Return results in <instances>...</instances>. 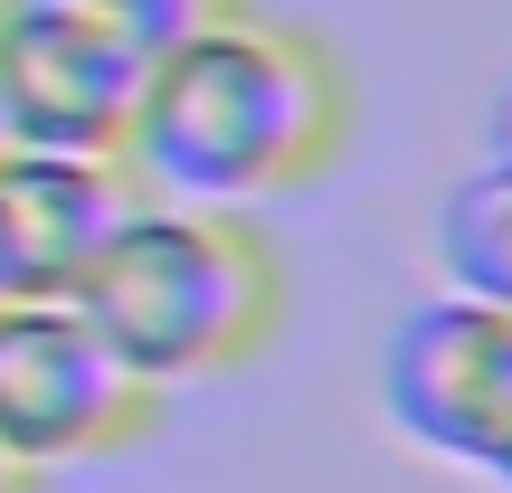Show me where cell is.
Returning <instances> with one entry per match:
<instances>
[{
    "instance_id": "4fadbf2b",
    "label": "cell",
    "mask_w": 512,
    "mask_h": 493,
    "mask_svg": "<svg viewBox=\"0 0 512 493\" xmlns=\"http://www.w3.org/2000/svg\"><path fill=\"white\" fill-rule=\"evenodd\" d=\"M0 10H10V0H0Z\"/></svg>"
},
{
    "instance_id": "5b68a950",
    "label": "cell",
    "mask_w": 512,
    "mask_h": 493,
    "mask_svg": "<svg viewBox=\"0 0 512 493\" xmlns=\"http://www.w3.org/2000/svg\"><path fill=\"white\" fill-rule=\"evenodd\" d=\"M133 105H143V57L95 38L86 19L48 0L0 10V143L10 152H105L124 162Z\"/></svg>"
},
{
    "instance_id": "9c48e42d",
    "label": "cell",
    "mask_w": 512,
    "mask_h": 493,
    "mask_svg": "<svg viewBox=\"0 0 512 493\" xmlns=\"http://www.w3.org/2000/svg\"><path fill=\"white\" fill-rule=\"evenodd\" d=\"M484 152H494V162H512V86H503V105H494V133H484Z\"/></svg>"
},
{
    "instance_id": "7c38bea8",
    "label": "cell",
    "mask_w": 512,
    "mask_h": 493,
    "mask_svg": "<svg viewBox=\"0 0 512 493\" xmlns=\"http://www.w3.org/2000/svg\"><path fill=\"white\" fill-rule=\"evenodd\" d=\"M484 484H503V493H512V456H503V465H494V475H484Z\"/></svg>"
},
{
    "instance_id": "8992f818",
    "label": "cell",
    "mask_w": 512,
    "mask_h": 493,
    "mask_svg": "<svg viewBox=\"0 0 512 493\" xmlns=\"http://www.w3.org/2000/svg\"><path fill=\"white\" fill-rule=\"evenodd\" d=\"M143 200L133 162L105 152H10L0 143V238H10L19 294H67L95 266V247Z\"/></svg>"
},
{
    "instance_id": "30bf717a",
    "label": "cell",
    "mask_w": 512,
    "mask_h": 493,
    "mask_svg": "<svg viewBox=\"0 0 512 493\" xmlns=\"http://www.w3.org/2000/svg\"><path fill=\"white\" fill-rule=\"evenodd\" d=\"M0 493H38V475H29V465H10V456H0Z\"/></svg>"
},
{
    "instance_id": "6da1fadb",
    "label": "cell",
    "mask_w": 512,
    "mask_h": 493,
    "mask_svg": "<svg viewBox=\"0 0 512 493\" xmlns=\"http://www.w3.org/2000/svg\"><path fill=\"white\" fill-rule=\"evenodd\" d=\"M351 143V67L304 19L247 10L209 19L171 57L143 67L124 162L152 200L200 209H266L285 190H313Z\"/></svg>"
},
{
    "instance_id": "ba28073f",
    "label": "cell",
    "mask_w": 512,
    "mask_h": 493,
    "mask_svg": "<svg viewBox=\"0 0 512 493\" xmlns=\"http://www.w3.org/2000/svg\"><path fill=\"white\" fill-rule=\"evenodd\" d=\"M48 10H67V19H86L95 38H114L124 57H171L181 38H200L209 19H228V10H247V0H48Z\"/></svg>"
},
{
    "instance_id": "52a82bcc",
    "label": "cell",
    "mask_w": 512,
    "mask_h": 493,
    "mask_svg": "<svg viewBox=\"0 0 512 493\" xmlns=\"http://www.w3.org/2000/svg\"><path fill=\"white\" fill-rule=\"evenodd\" d=\"M437 275L446 294H475V304L512 313V162L484 152L437 209Z\"/></svg>"
},
{
    "instance_id": "7a4b0ae2",
    "label": "cell",
    "mask_w": 512,
    "mask_h": 493,
    "mask_svg": "<svg viewBox=\"0 0 512 493\" xmlns=\"http://www.w3.org/2000/svg\"><path fill=\"white\" fill-rule=\"evenodd\" d=\"M67 304L143 370L152 389L228 380L285 332V256L247 209L200 200H133L124 228L95 247Z\"/></svg>"
},
{
    "instance_id": "8fae6325",
    "label": "cell",
    "mask_w": 512,
    "mask_h": 493,
    "mask_svg": "<svg viewBox=\"0 0 512 493\" xmlns=\"http://www.w3.org/2000/svg\"><path fill=\"white\" fill-rule=\"evenodd\" d=\"M19 294V266H10V238H0V304Z\"/></svg>"
},
{
    "instance_id": "3957f363",
    "label": "cell",
    "mask_w": 512,
    "mask_h": 493,
    "mask_svg": "<svg viewBox=\"0 0 512 493\" xmlns=\"http://www.w3.org/2000/svg\"><path fill=\"white\" fill-rule=\"evenodd\" d=\"M162 389L67 304V294H10L0 304V456L57 475L133 446Z\"/></svg>"
},
{
    "instance_id": "277c9868",
    "label": "cell",
    "mask_w": 512,
    "mask_h": 493,
    "mask_svg": "<svg viewBox=\"0 0 512 493\" xmlns=\"http://www.w3.org/2000/svg\"><path fill=\"white\" fill-rule=\"evenodd\" d=\"M380 408L437 465L494 475L512 456V313L475 294H427L380 342Z\"/></svg>"
}]
</instances>
